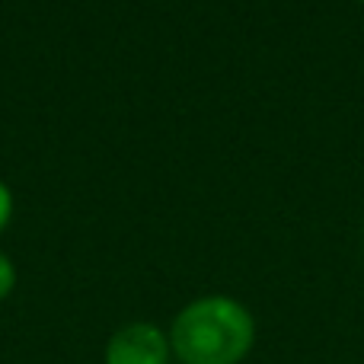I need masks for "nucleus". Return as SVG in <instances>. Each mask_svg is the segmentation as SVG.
Masks as SVG:
<instances>
[{
  "mask_svg": "<svg viewBox=\"0 0 364 364\" xmlns=\"http://www.w3.org/2000/svg\"><path fill=\"white\" fill-rule=\"evenodd\" d=\"M166 336L179 364H240L256 346V316L237 297L205 294L173 316Z\"/></svg>",
  "mask_w": 364,
  "mask_h": 364,
  "instance_id": "obj_1",
  "label": "nucleus"
},
{
  "mask_svg": "<svg viewBox=\"0 0 364 364\" xmlns=\"http://www.w3.org/2000/svg\"><path fill=\"white\" fill-rule=\"evenodd\" d=\"M170 336L157 323L147 320H134L115 329L112 339L106 342V352H102L106 364H170Z\"/></svg>",
  "mask_w": 364,
  "mask_h": 364,
  "instance_id": "obj_2",
  "label": "nucleus"
},
{
  "mask_svg": "<svg viewBox=\"0 0 364 364\" xmlns=\"http://www.w3.org/2000/svg\"><path fill=\"white\" fill-rule=\"evenodd\" d=\"M13 288H16V265L0 250V301H6V297L13 294Z\"/></svg>",
  "mask_w": 364,
  "mask_h": 364,
  "instance_id": "obj_3",
  "label": "nucleus"
},
{
  "mask_svg": "<svg viewBox=\"0 0 364 364\" xmlns=\"http://www.w3.org/2000/svg\"><path fill=\"white\" fill-rule=\"evenodd\" d=\"M10 220H13V192H10V186L0 179V233L10 227Z\"/></svg>",
  "mask_w": 364,
  "mask_h": 364,
  "instance_id": "obj_4",
  "label": "nucleus"
},
{
  "mask_svg": "<svg viewBox=\"0 0 364 364\" xmlns=\"http://www.w3.org/2000/svg\"><path fill=\"white\" fill-rule=\"evenodd\" d=\"M358 4H364V0H358Z\"/></svg>",
  "mask_w": 364,
  "mask_h": 364,
  "instance_id": "obj_5",
  "label": "nucleus"
}]
</instances>
